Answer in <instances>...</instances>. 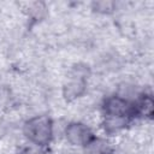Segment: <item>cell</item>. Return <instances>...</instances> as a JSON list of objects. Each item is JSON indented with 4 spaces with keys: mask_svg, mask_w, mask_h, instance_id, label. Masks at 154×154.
I'll use <instances>...</instances> for the list:
<instances>
[{
    "mask_svg": "<svg viewBox=\"0 0 154 154\" xmlns=\"http://www.w3.org/2000/svg\"><path fill=\"white\" fill-rule=\"evenodd\" d=\"M63 135L66 140V142L73 147H84L93 137V131L83 122H70L64 126Z\"/></svg>",
    "mask_w": 154,
    "mask_h": 154,
    "instance_id": "cell-3",
    "label": "cell"
},
{
    "mask_svg": "<svg viewBox=\"0 0 154 154\" xmlns=\"http://www.w3.org/2000/svg\"><path fill=\"white\" fill-rule=\"evenodd\" d=\"M83 154H113V150L106 140L94 136L83 147Z\"/></svg>",
    "mask_w": 154,
    "mask_h": 154,
    "instance_id": "cell-6",
    "label": "cell"
},
{
    "mask_svg": "<svg viewBox=\"0 0 154 154\" xmlns=\"http://www.w3.org/2000/svg\"><path fill=\"white\" fill-rule=\"evenodd\" d=\"M101 111H102V116L134 118L132 101L123 97L117 93L108 95L102 100Z\"/></svg>",
    "mask_w": 154,
    "mask_h": 154,
    "instance_id": "cell-2",
    "label": "cell"
},
{
    "mask_svg": "<svg viewBox=\"0 0 154 154\" xmlns=\"http://www.w3.org/2000/svg\"><path fill=\"white\" fill-rule=\"evenodd\" d=\"M132 118L128 117H112V116H103L101 124L107 135H118L123 130H125L131 124Z\"/></svg>",
    "mask_w": 154,
    "mask_h": 154,
    "instance_id": "cell-5",
    "label": "cell"
},
{
    "mask_svg": "<svg viewBox=\"0 0 154 154\" xmlns=\"http://www.w3.org/2000/svg\"><path fill=\"white\" fill-rule=\"evenodd\" d=\"M16 154H38V150L32 149V148H24V149L19 150V152L16 153Z\"/></svg>",
    "mask_w": 154,
    "mask_h": 154,
    "instance_id": "cell-8",
    "label": "cell"
},
{
    "mask_svg": "<svg viewBox=\"0 0 154 154\" xmlns=\"http://www.w3.org/2000/svg\"><path fill=\"white\" fill-rule=\"evenodd\" d=\"M23 134L37 148L47 147L54 138V122L47 114H36L25 120Z\"/></svg>",
    "mask_w": 154,
    "mask_h": 154,
    "instance_id": "cell-1",
    "label": "cell"
},
{
    "mask_svg": "<svg viewBox=\"0 0 154 154\" xmlns=\"http://www.w3.org/2000/svg\"><path fill=\"white\" fill-rule=\"evenodd\" d=\"M91 7H93V10L96 13H100V14H109V13H112V12L116 11L117 4L114 1L102 0V1H95V2H93L91 4Z\"/></svg>",
    "mask_w": 154,
    "mask_h": 154,
    "instance_id": "cell-7",
    "label": "cell"
},
{
    "mask_svg": "<svg viewBox=\"0 0 154 154\" xmlns=\"http://www.w3.org/2000/svg\"><path fill=\"white\" fill-rule=\"evenodd\" d=\"M134 105V117L149 120L153 117L154 112V100L150 93L142 91L132 101Z\"/></svg>",
    "mask_w": 154,
    "mask_h": 154,
    "instance_id": "cell-4",
    "label": "cell"
}]
</instances>
